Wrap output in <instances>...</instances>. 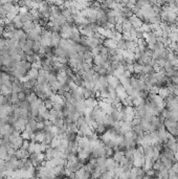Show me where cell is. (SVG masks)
Returning <instances> with one entry per match:
<instances>
[{"mask_svg": "<svg viewBox=\"0 0 178 179\" xmlns=\"http://www.w3.org/2000/svg\"><path fill=\"white\" fill-rule=\"evenodd\" d=\"M99 106H100V108L103 110V112L107 113V114H109V113H110V111L112 110V108H113V105L110 103V102H109V101H107L106 98H103L102 101H100Z\"/></svg>", "mask_w": 178, "mask_h": 179, "instance_id": "1", "label": "cell"}, {"mask_svg": "<svg viewBox=\"0 0 178 179\" xmlns=\"http://www.w3.org/2000/svg\"><path fill=\"white\" fill-rule=\"evenodd\" d=\"M145 40L147 41L148 43V46H149V48H152V46H153V44L155 43L157 41V36L155 35L153 31H149V33H146L145 34Z\"/></svg>", "mask_w": 178, "mask_h": 179, "instance_id": "2", "label": "cell"}, {"mask_svg": "<svg viewBox=\"0 0 178 179\" xmlns=\"http://www.w3.org/2000/svg\"><path fill=\"white\" fill-rule=\"evenodd\" d=\"M81 38H82V35H81V33H80L79 29H77L75 26H73L71 34H70V36H69V39H71L73 42H75V43H79L80 41H81Z\"/></svg>", "mask_w": 178, "mask_h": 179, "instance_id": "3", "label": "cell"}, {"mask_svg": "<svg viewBox=\"0 0 178 179\" xmlns=\"http://www.w3.org/2000/svg\"><path fill=\"white\" fill-rule=\"evenodd\" d=\"M107 81H108V86L112 88H116L120 84V79L115 76H107Z\"/></svg>", "mask_w": 178, "mask_h": 179, "instance_id": "4", "label": "cell"}, {"mask_svg": "<svg viewBox=\"0 0 178 179\" xmlns=\"http://www.w3.org/2000/svg\"><path fill=\"white\" fill-rule=\"evenodd\" d=\"M85 103V106H86V108H88V109H93L94 107H96V106L99 105V102L96 101L95 98H86L84 101Z\"/></svg>", "mask_w": 178, "mask_h": 179, "instance_id": "5", "label": "cell"}, {"mask_svg": "<svg viewBox=\"0 0 178 179\" xmlns=\"http://www.w3.org/2000/svg\"><path fill=\"white\" fill-rule=\"evenodd\" d=\"M88 23V20L85 18L84 16L81 15V13L75 15V24L78 25V26H82V25H85V24Z\"/></svg>", "mask_w": 178, "mask_h": 179, "instance_id": "6", "label": "cell"}, {"mask_svg": "<svg viewBox=\"0 0 178 179\" xmlns=\"http://www.w3.org/2000/svg\"><path fill=\"white\" fill-rule=\"evenodd\" d=\"M118 163L116 160H114L112 157H107L106 159V169L109 171H113L116 167H118Z\"/></svg>", "mask_w": 178, "mask_h": 179, "instance_id": "7", "label": "cell"}, {"mask_svg": "<svg viewBox=\"0 0 178 179\" xmlns=\"http://www.w3.org/2000/svg\"><path fill=\"white\" fill-rule=\"evenodd\" d=\"M129 21H130V23L132 24L134 27H136V29L140 27L142 25V23H144V22H142V20H140V18H138V17H137L136 15H134V14H133L132 16L129 18Z\"/></svg>", "mask_w": 178, "mask_h": 179, "instance_id": "8", "label": "cell"}, {"mask_svg": "<svg viewBox=\"0 0 178 179\" xmlns=\"http://www.w3.org/2000/svg\"><path fill=\"white\" fill-rule=\"evenodd\" d=\"M103 45L107 48H116L117 47V42L115 40H113L111 38H107V39H104L103 41Z\"/></svg>", "mask_w": 178, "mask_h": 179, "instance_id": "9", "label": "cell"}, {"mask_svg": "<svg viewBox=\"0 0 178 179\" xmlns=\"http://www.w3.org/2000/svg\"><path fill=\"white\" fill-rule=\"evenodd\" d=\"M61 35L58 31H51V46H58L61 40Z\"/></svg>", "mask_w": 178, "mask_h": 179, "instance_id": "10", "label": "cell"}, {"mask_svg": "<svg viewBox=\"0 0 178 179\" xmlns=\"http://www.w3.org/2000/svg\"><path fill=\"white\" fill-rule=\"evenodd\" d=\"M35 26H36V23H35L34 21H31V20H28V21H26L25 23H23V27H22V29H23V31H25L26 34H28L29 31H34Z\"/></svg>", "mask_w": 178, "mask_h": 179, "instance_id": "11", "label": "cell"}, {"mask_svg": "<svg viewBox=\"0 0 178 179\" xmlns=\"http://www.w3.org/2000/svg\"><path fill=\"white\" fill-rule=\"evenodd\" d=\"M94 130H95V133L96 134H100V135H103L105 132L107 131V126L104 123H101V124H98L96 125V127L94 128Z\"/></svg>", "mask_w": 178, "mask_h": 179, "instance_id": "12", "label": "cell"}, {"mask_svg": "<svg viewBox=\"0 0 178 179\" xmlns=\"http://www.w3.org/2000/svg\"><path fill=\"white\" fill-rule=\"evenodd\" d=\"M27 39H31L33 41H37V40H41V36H40V34L37 33L36 31H31L27 34Z\"/></svg>", "mask_w": 178, "mask_h": 179, "instance_id": "13", "label": "cell"}, {"mask_svg": "<svg viewBox=\"0 0 178 179\" xmlns=\"http://www.w3.org/2000/svg\"><path fill=\"white\" fill-rule=\"evenodd\" d=\"M0 80L2 82V84H5L7 82L11 81V73L7 71H1V74H0Z\"/></svg>", "mask_w": 178, "mask_h": 179, "instance_id": "14", "label": "cell"}, {"mask_svg": "<svg viewBox=\"0 0 178 179\" xmlns=\"http://www.w3.org/2000/svg\"><path fill=\"white\" fill-rule=\"evenodd\" d=\"M23 137H22L21 135L18 136L17 138L15 139V141L13 143V148H15L16 150H18V149H20L22 147V143H23Z\"/></svg>", "mask_w": 178, "mask_h": 179, "instance_id": "15", "label": "cell"}, {"mask_svg": "<svg viewBox=\"0 0 178 179\" xmlns=\"http://www.w3.org/2000/svg\"><path fill=\"white\" fill-rule=\"evenodd\" d=\"M37 83L38 84H41V85H46L48 84V74H45V76H40L39 74L37 76Z\"/></svg>", "mask_w": 178, "mask_h": 179, "instance_id": "16", "label": "cell"}, {"mask_svg": "<svg viewBox=\"0 0 178 179\" xmlns=\"http://www.w3.org/2000/svg\"><path fill=\"white\" fill-rule=\"evenodd\" d=\"M94 70H95V72H98L100 76H107V68H106V67L98 66V65H95V67H94Z\"/></svg>", "mask_w": 178, "mask_h": 179, "instance_id": "17", "label": "cell"}, {"mask_svg": "<svg viewBox=\"0 0 178 179\" xmlns=\"http://www.w3.org/2000/svg\"><path fill=\"white\" fill-rule=\"evenodd\" d=\"M0 93H2V94H4V96H6V94H10V93H12V87L7 86V85H4V84H2Z\"/></svg>", "mask_w": 178, "mask_h": 179, "instance_id": "18", "label": "cell"}, {"mask_svg": "<svg viewBox=\"0 0 178 179\" xmlns=\"http://www.w3.org/2000/svg\"><path fill=\"white\" fill-rule=\"evenodd\" d=\"M27 101H28L29 103H31V105H33V104H35L38 101V96H37V94L35 92H31L29 96H27Z\"/></svg>", "mask_w": 178, "mask_h": 179, "instance_id": "19", "label": "cell"}, {"mask_svg": "<svg viewBox=\"0 0 178 179\" xmlns=\"http://www.w3.org/2000/svg\"><path fill=\"white\" fill-rule=\"evenodd\" d=\"M13 23H14L15 29H22V27H23V22L20 21L19 17H18V16L16 17L14 20H13Z\"/></svg>", "mask_w": 178, "mask_h": 179, "instance_id": "20", "label": "cell"}, {"mask_svg": "<svg viewBox=\"0 0 178 179\" xmlns=\"http://www.w3.org/2000/svg\"><path fill=\"white\" fill-rule=\"evenodd\" d=\"M43 102H44V105H45V107L47 108L48 110L53 109V102L51 101V98H45L43 100Z\"/></svg>", "mask_w": 178, "mask_h": 179, "instance_id": "21", "label": "cell"}, {"mask_svg": "<svg viewBox=\"0 0 178 179\" xmlns=\"http://www.w3.org/2000/svg\"><path fill=\"white\" fill-rule=\"evenodd\" d=\"M27 76H31V78H35V79H37V76H39V70L35 69V68H33V67H31V69L27 71Z\"/></svg>", "mask_w": 178, "mask_h": 179, "instance_id": "22", "label": "cell"}, {"mask_svg": "<svg viewBox=\"0 0 178 179\" xmlns=\"http://www.w3.org/2000/svg\"><path fill=\"white\" fill-rule=\"evenodd\" d=\"M2 7H3V10H4L5 12H6V14H7V13L10 12V11H12L13 9H14L15 4H13L12 2H7V3H4V4H2Z\"/></svg>", "mask_w": 178, "mask_h": 179, "instance_id": "23", "label": "cell"}, {"mask_svg": "<svg viewBox=\"0 0 178 179\" xmlns=\"http://www.w3.org/2000/svg\"><path fill=\"white\" fill-rule=\"evenodd\" d=\"M40 47H41V42H40V40H37L34 42V45H33V51L34 53H38L39 49H40Z\"/></svg>", "mask_w": 178, "mask_h": 179, "instance_id": "24", "label": "cell"}, {"mask_svg": "<svg viewBox=\"0 0 178 179\" xmlns=\"http://www.w3.org/2000/svg\"><path fill=\"white\" fill-rule=\"evenodd\" d=\"M26 98H27V96L25 94L24 91H20V92H18V98H19V101L26 100Z\"/></svg>", "mask_w": 178, "mask_h": 179, "instance_id": "25", "label": "cell"}, {"mask_svg": "<svg viewBox=\"0 0 178 179\" xmlns=\"http://www.w3.org/2000/svg\"><path fill=\"white\" fill-rule=\"evenodd\" d=\"M21 136L23 137V139H31V135H29L27 132H25V131H23V132H21Z\"/></svg>", "mask_w": 178, "mask_h": 179, "instance_id": "26", "label": "cell"}, {"mask_svg": "<svg viewBox=\"0 0 178 179\" xmlns=\"http://www.w3.org/2000/svg\"><path fill=\"white\" fill-rule=\"evenodd\" d=\"M4 33H5L4 26H3L2 24H1V25H0V37L3 36V35H4Z\"/></svg>", "mask_w": 178, "mask_h": 179, "instance_id": "27", "label": "cell"}, {"mask_svg": "<svg viewBox=\"0 0 178 179\" xmlns=\"http://www.w3.org/2000/svg\"><path fill=\"white\" fill-rule=\"evenodd\" d=\"M5 163H6V160L2 159V158H0V167H3V165H5Z\"/></svg>", "mask_w": 178, "mask_h": 179, "instance_id": "28", "label": "cell"}, {"mask_svg": "<svg viewBox=\"0 0 178 179\" xmlns=\"http://www.w3.org/2000/svg\"><path fill=\"white\" fill-rule=\"evenodd\" d=\"M7 2H12V0H0V3H1V4H4V3H7Z\"/></svg>", "mask_w": 178, "mask_h": 179, "instance_id": "29", "label": "cell"}, {"mask_svg": "<svg viewBox=\"0 0 178 179\" xmlns=\"http://www.w3.org/2000/svg\"><path fill=\"white\" fill-rule=\"evenodd\" d=\"M116 1H117V2H120V3H125L127 0H116Z\"/></svg>", "mask_w": 178, "mask_h": 179, "instance_id": "30", "label": "cell"}, {"mask_svg": "<svg viewBox=\"0 0 178 179\" xmlns=\"http://www.w3.org/2000/svg\"><path fill=\"white\" fill-rule=\"evenodd\" d=\"M2 138H3V134L0 133V139H2Z\"/></svg>", "mask_w": 178, "mask_h": 179, "instance_id": "31", "label": "cell"}, {"mask_svg": "<svg viewBox=\"0 0 178 179\" xmlns=\"http://www.w3.org/2000/svg\"><path fill=\"white\" fill-rule=\"evenodd\" d=\"M0 74H1V71H0Z\"/></svg>", "mask_w": 178, "mask_h": 179, "instance_id": "32", "label": "cell"}, {"mask_svg": "<svg viewBox=\"0 0 178 179\" xmlns=\"http://www.w3.org/2000/svg\"><path fill=\"white\" fill-rule=\"evenodd\" d=\"M0 4H1V3H0Z\"/></svg>", "mask_w": 178, "mask_h": 179, "instance_id": "33", "label": "cell"}]
</instances>
